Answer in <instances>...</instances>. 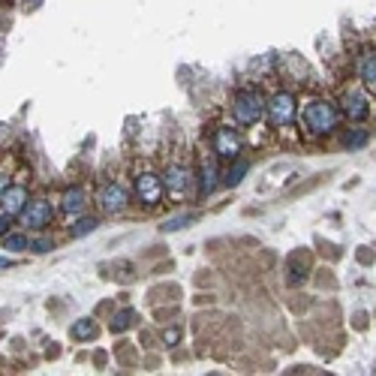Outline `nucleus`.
Here are the masks:
<instances>
[{
    "label": "nucleus",
    "mask_w": 376,
    "mask_h": 376,
    "mask_svg": "<svg viewBox=\"0 0 376 376\" xmlns=\"http://www.w3.org/2000/svg\"><path fill=\"white\" fill-rule=\"evenodd\" d=\"M6 187H9V184H6V178H3V175H0V193H3Z\"/></svg>",
    "instance_id": "393cba45"
},
{
    "label": "nucleus",
    "mask_w": 376,
    "mask_h": 376,
    "mask_svg": "<svg viewBox=\"0 0 376 376\" xmlns=\"http://www.w3.org/2000/svg\"><path fill=\"white\" fill-rule=\"evenodd\" d=\"M265 112H268V121L274 126H286V124H292V117H295V97L292 94H274L271 103L265 106Z\"/></svg>",
    "instance_id": "7ed1b4c3"
},
{
    "label": "nucleus",
    "mask_w": 376,
    "mask_h": 376,
    "mask_svg": "<svg viewBox=\"0 0 376 376\" xmlns=\"http://www.w3.org/2000/svg\"><path fill=\"white\" fill-rule=\"evenodd\" d=\"M232 115L238 124H256L265 115V103L256 90H238L232 97Z\"/></svg>",
    "instance_id": "f03ea898"
},
{
    "label": "nucleus",
    "mask_w": 376,
    "mask_h": 376,
    "mask_svg": "<svg viewBox=\"0 0 376 376\" xmlns=\"http://www.w3.org/2000/svg\"><path fill=\"white\" fill-rule=\"evenodd\" d=\"M343 145H346V148H364V145H368V133H364V130H352L350 136H346V139H343Z\"/></svg>",
    "instance_id": "f3484780"
},
{
    "label": "nucleus",
    "mask_w": 376,
    "mask_h": 376,
    "mask_svg": "<svg viewBox=\"0 0 376 376\" xmlns=\"http://www.w3.org/2000/svg\"><path fill=\"white\" fill-rule=\"evenodd\" d=\"M27 247H31V241H27L24 235H6V250H27Z\"/></svg>",
    "instance_id": "6ab92c4d"
},
{
    "label": "nucleus",
    "mask_w": 376,
    "mask_h": 376,
    "mask_svg": "<svg viewBox=\"0 0 376 376\" xmlns=\"http://www.w3.org/2000/svg\"><path fill=\"white\" fill-rule=\"evenodd\" d=\"M361 81L368 88H376V54H364L361 58Z\"/></svg>",
    "instance_id": "2eb2a0df"
},
{
    "label": "nucleus",
    "mask_w": 376,
    "mask_h": 376,
    "mask_svg": "<svg viewBox=\"0 0 376 376\" xmlns=\"http://www.w3.org/2000/svg\"><path fill=\"white\" fill-rule=\"evenodd\" d=\"M346 115H350V121H364V117L370 115L368 97L359 94V90H352V94L346 97Z\"/></svg>",
    "instance_id": "9d476101"
},
{
    "label": "nucleus",
    "mask_w": 376,
    "mask_h": 376,
    "mask_svg": "<svg viewBox=\"0 0 376 376\" xmlns=\"http://www.w3.org/2000/svg\"><path fill=\"white\" fill-rule=\"evenodd\" d=\"M51 247H54V244L49 241V238H36V241H31V250H33V253H49Z\"/></svg>",
    "instance_id": "412c9836"
},
{
    "label": "nucleus",
    "mask_w": 376,
    "mask_h": 376,
    "mask_svg": "<svg viewBox=\"0 0 376 376\" xmlns=\"http://www.w3.org/2000/svg\"><path fill=\"white\" fill-rule=\"evenodd\" d=\"M49 220H51V205L49 202H42V199L27 202V208L22 211V226L33 229V232H40L42 226H49Z\"/></svg>",
    "instance_id": "39448f33"
},
{
    "label": "nucleus",
    "mask_w": 376,
    "mask_h": 376,
    "mask_svg": "<svg viewBox=\"0 0 376 376\" xmlns=\"http://www.w3.org/2000/svg\"><path fill=\"white\" fill-rule=\"evenodd\" d=\"M163 193H166V184H163V178L154 175V172H145V175L136 178V196H139L145 205H157L163 199Z\"/></svg>",
    "instance_id": "20e7f679"
},
{
    "label": "nucleus",
    "mask_w": 376,
    "mask_h": 376,
    "mask_svg": "<svg viewBox=\"0 0 376 376\" xmlns=\"http://www.w3.org/2000/svg\"><path fill=\"white\" fill-rule=\"evenodd\" d=\"M247 169H250V163H247V160H235V166L229 169V175H226V184L238 187V184H241V178L247 175Z\"/></svg>",
    "instance_id": "dca6fc26"
},
{
    "label": "nucleus",
    "mask_w": 376,
    "mask_h": 376,
    "mask_svg": "<svg viewBox=\"0 0 376 376\" xmlns=\"http://www.w3.org/2000/svg\"><path fill=\"white\" fill-rule=\"evenodd\" d=\"M88 205V193L81 187H70L63 193V214H79V211H85Z\"/></svg>",
    "instance_id": "9b49d317"
},
{
    "label": "nucleus",
    "mask_w": 376,
    "mask_h": 376,
    "mask_svg": "<svg viewBox=\"0 0 376 376\" xmlns=\"http://www.w3.org/2000/svg\"><path fill=\"white\" fill-rule=\"evenodd\" d=\"M181 341V328H166V332H163V343L166 346H175Z\"/></svg>",
    "instance_id": "4be33fe9"
},
{
    "label": "nucleus",
    "mask_w": 376,
    "mask_h": 376,
    "mask_svg": "<svg viewBox=\"0 0 376 376\" xmlns=\"http://www.w3.org/2000/svg\"><path fill=\"white\" fill-rule=\"evenodd\" d=\"M9 232V214H0V238Z\"/></svg>",
    "instance_id": "5701e85b"
},
{
    "label": "nucleus",
    "mask_w": 376,
    "mask_h": 376,
    "mask_svg": "<svg viewBox=\"0 0 376 376\" xmlns=\"http://www.w3.org/2000/svg\"><path fill=\"white\" fill-rule=\"evenodd\" d=\"M217 187V166L214 163H205L202 166V184H199V196H211Z\"/></svg>",
    "instance_id": "f8f14e48"
},
{
    "label": "nucleus",
    "mask_w": 376,
    "mask_h": 376,
    "mask_svg": "<svg viewBox=\"0 0 376 376\" xmlns=\"http://www.w3.org/2000/svg\"><path fill=\"white\" fill-rule=\"evenodd\" d=\"M196 220V214H187V217H175V220H169V223H163V229L166 232H178V229H184L187 223H193Z\"/></svg>",
    "instance_id": "aec40b11"
},
{
    "label": "nucleus",
    "mask_w": 376,
    "mask_h": 376,
    "mask_svg": "<svg viewBox=\"0 0 376 376\" xmlns=\"http://www.w3.org/2000/svg\"><path fill=\"white\" fill-rule=\"evenodd\" d=\"M163 184H166V190L172 193V196H184L187 187H190V169L181 166V163H172V166L166 169V175H163Z\"/></svg>",
    "instance_id": "0eeeda50"
},
{
    "label": "nucleus",
    "mask_w": 376,
    "mask_h": 376,
    "mask_svg": "<svg viewBox=\"0 0 376 376\" xmlns=\"http://www.w3.org/2000/svg\"><path fill=\"white\" fill-rule=\"evenodd\" d=\"M214 151H217V157H223V160H238V154H241V139H238L232 130H217Z\"/></svg>",
    "instance_id": "1a4fd4ad"
},
{
    "label": "nucleus",
    "mask_w": 376,
    "mask_h": 376,
    "mask_svg": "<svg viewBox=\"0 0 376 376\" xmlns=\"http://www.w3.org/2000/svg\"><path fill=\"white\" fill-rule=\"evenodd\" d=\"M97 229V220L88 217V220H79L76 226H72V238H81V235H90Z\"/></svg>",
    "instance_id": "a211bd4d"
},
{
    "label": "nucleus",
    "mask_w": 376,
    "mask_h": 376,
    "mask_svg": "<svg viewBox=\"0 0 376 376\" xmlns=\"http://www.w3.org/2000/svg\"><path fill=\"white\" fill-rule=\"evenodd\" d=\"M136 310L133 307H126V310H121V313H115V319H112V332L115 334H121V332H126V328H130L133 322H136Z\"/></svg>",
    "instance_id": "4468645a"
},
{
    "label": "nucleus",
    "mask_w": 376,
    "mask_h": 376,
    "mask_svg": "<svg viewBox=\"0 0 376 376\" xmlns=\"http://www.w3.org/2000/svg\"><path fill=\"white\" fill-rule=\"evenodd\" d=\"M304 124L310 133H332V130H337V124H341V112H337V106L328 103V99H313V103L304 108Z\"/></svg>",
    "instance_id": "f257e3e1"
},
{
    "label": "nucleus",
    "mask_w": 376,
    "mask_h": 376,
    "mask_svg": "<svg viewBox=\"0 0 376 376\" xmlns=\"http://www.w3.org/2000/svg\"><path fill=\"white\" fill-rule=\"evenodd\" d=\"M97 334H99V328L94 319H79V322L72 325V337H76V341H94Z\"/></svg>",
    "instance_id": "ddd939ff"
},
{
    "label": "nucleus",
    "mask_w": 376,
    "mask_h": 376,
    "mask_svg": "<svg viewBox=\"0 0 376 376\" xmlns=\"http://www.w3.org/2000/svg\"><path fill=\"white\" fill-rule=\"evenodd\" d=\"M0 208H3V214H9V217H22V211L27 208V190L22 184L6 187L0 193Z\"/></svg>",
    "instance_id": "423d86ee"
},
{
    "label": "nucleus",
    "mask_w": 376,
    "mask_h": 376,
    "mask_svg": "<svg viewBox=\"0 0 376 376\" xmlns=\"http://www.w3.org/2000/svg\"><path fill=\"white\" fill-rule=\"evenodd\" d=\"M126 202H130V196H126V190L121 184H106L103 190H99V205H103V211H108V214L124 211Z\"/></svg>",
    "instance_id": "6e6552de"
},
{
    "label": "nucleus",
    "mask_w": 376,
    "mask_h": 376,
    "mask_svg": "<svg viewBox=\"0 0 376 376\" xmlns=\"http://www.w3.org/2000/svg\"><path fill=\"white\" fill-rule=\"evenodd\" d=\"M0 268H13V259H0Z\"/></svg>",
    "instance_id": "b1692460"
}]
</instances>
